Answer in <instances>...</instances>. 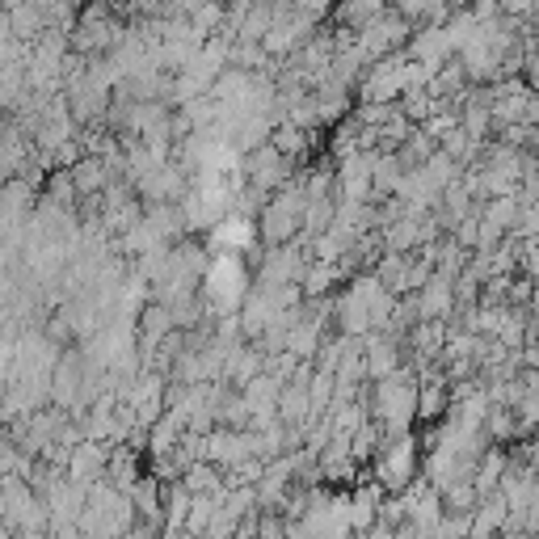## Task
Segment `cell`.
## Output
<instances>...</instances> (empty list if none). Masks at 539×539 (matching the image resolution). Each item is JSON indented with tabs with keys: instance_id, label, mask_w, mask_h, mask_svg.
<instances>
[{
	"instance_id": "obj_9",
	"label": "cell",
	"mask_w": 539,
	"mask_h": 539,
	"mask_svg": "<svg viewBox=\"0 0 539 539\" xmlns=\"http://www.w3.org/2000/svg\"><path fill=\"white\" fill-rule=\"evenodd\" d=\"M22 85H26V76L17 72L13 64H9V68H0V102H13V97L22 93Z\"/></svg>"
},
{
	"instance_id": "obj_3",
	"label": "cell",
	"mask_w": 539,
	"mask_h": 539,
	"mask_svg": "<svg viewBox=\"0 0 539 539\" xmlns=\"http://www.w3.org/2000/svg\"><path fill=\"white\" fill-rule=\"evenodd\" d=\"M287 165H291L287 156L274 152L270 144L253 148V156H249V182H253L257 190H278V186H287V177H291Z\"/></svg>"
},
{
	"instance_id": "obj_2",
	"label": "cell",
	"mask_w": 539,
	"mask_h": 539,
	"mask_svg": "<svg viewBox=\"0 0 539 539\" xmlns=\"http://www.w3.org/2000/svg\"><path fill=\"white\" fill-rule=\"evenodd\" d=\"M413 472H417V443L413 438H396V443L379 455V485L405 493Z\"/></svg>"
},
{
	"instance_id": "obj_8",
	"label": "cell",
	"mask_w": 539,
	"mask_h": 539,
	"mask_svg": "<svg viewBox=\"0 0 539 539\" xmlns=\"http://www.w3.org/2000/svg\"><path fill=\"white\" fill-rule=\"evenodd\" d=\"M9 26L22 34V38H34V30H43V17H38V9L34 5H17L13 9V17H9Z\"/></svg>"
},
{
	"instance_id": "obj_1",
	"label": "cell",
	"mask_w": 539,
	"mask_h": 539,
	"mask_svg": "<svg viewBox=\"0 0 539 539\" xmlns=\"http://www.w3.org/2000/svg\"><path fill=\"white\" fill-rule=\"evenodd\" d=\"M371 413L379 417V426L388 434H405L409 422L417 417V379L401 371H392L388 379L375 384V396H371Z\"/></svg>"
},
{
	"instance_id": "obj_4",
	"label": "cell",
	"mask_w": 539,
	"mask_h": 539,
	"mask_svg": "<svg viewBox=\"0 0 539 539\" xmlns=\"http://www.w3.org/2000/svg\"><path fill=\"white\" fill-rule=\"evenodd\" d=\"M451 308H455V278L434 274L422 287V308H417V316L422 321H443V316H451Z\"/></svg>"
},
{
	"instance_id": "obj_6",
	"label": "cell",
	"mask_w": 539,
	"mask_h": 539,
	"mask_svg": "<svg viewBox=\"0 0 539 539\" xmlns=\"http://www.w3.org/2000/svg\"><path fill=\"white\" fill-rule=\"evenodd\" d=\"M270 148H274V152H283L287 161H291V156H299V152L308 148V139H304V131H299L295 123H283V127H274V131H270Z\"/></svg>"
},
{
	"instance_id": "obj_5",
	"label": "cell",
	"mask_w": 539,
	"mask_h": 539,
	"mask_svg": "<svg viewBox=\"0 0 539 539\" xmlns=\"http://www.w3.org/2000/svg\"><path fill=\"white\" fill-rule=\"evenodd\" d=\"M72 173V186H76V194H102V186H106V165L102 161H81L76 169H68Z\"/></svg>"
},
{
	"instance_id": "obj_7",
	"label": "cell",
	"mask_w": 539,
	"mask_h": 539,
	"mask_svg": "<svg viewBox=\"0 0 539 539\" xmlns=\"http://www.w3.org/2000/svg\"><path fill=\"white\" fill-rule=\"evenodd\" d=\"M215 232H219V245H224V249H245L253 228L245 224V219H224V224H219Z\"/></svg>"
},
{
	"instance_id": "obj_10",
	"label": "cell",
	"mask_w": 539,
	"mask_h": 539,
	"mask_svg": "<svg viewBox=\"0 0 539 539\" xmlns=\"http://www.w3.org/2000/svg\"><path fill=\"white\" fill-rule=\"evenodd\" d=\"M523 262H527V274L539 278V245H527V257H523Z\"/></svg>"
}]
</instances>
